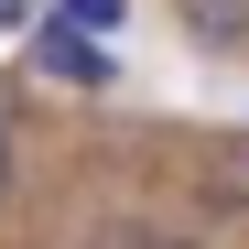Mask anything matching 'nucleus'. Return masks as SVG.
Segmentation results:
<instances>
[{
  "mask_svg": "<svg viewBox=\"0 0 249 249\" xmlns=\"http://www.w3.org/2000/svg\"><path fill=\"white\" fill-rule=\"evenodd\" d=\"M0 33H33V0H0Z\"/></svg>",
  "mask_w": 249,
  "mask_h": 249,
  "instance_id": "obj_4",
  "label": "nucleus"
},
{
  "mask_svg": "<svg viewBox=\"0 0 249 249\" xmlns=\"http://www.w3.org/2000/svg\"><path fill=\"white\" fill-rule=\"evenodd\" d=\"M217 174H228V195H238V206H249V141H238V152H228V162H217Z\"/></svg>",
  "mask_w": 249,
  "mask_h": 249,
  "instance_id": "obj_3",
  "label": "nucleus"
},
{
  "mask_svg": "<svg viewBox=\"0 0 249 249\" xmlns=\"http://www.w3.org/2000/svg\"><path fill=\"white\" fill-rule=\"evenodd\" d=\"M54 22H76V33H98V44H108V33L130 22V0H54Z\"/></svg>",
  "mask_w": 249,
  "mask_h": 249,
  "instance_id": "obj_2",
  "label": "nucleus"
},
{
  "mask_svg": "<svg viewBox=\"0 0 249 249\" xmlns=\"http://www.w3.org/2000/svg\"><path fill=\"white\" fill-rule=\"evenodd\" d=\"M0 184H11V141H0Z\"/></svg>",
  "mask_w": 249,
  "mask_h": 249,
  "instance_id": "obj_5",
  "label": "nucleus"
},
{
  "mask_svg": "<svg viewBox=\"0 0 249 249\" xmlns=\"http://www.w3.org/2000/svg\"><path fill=\"white\" fill-rule=\"evenodd\" d=\"M33 65L65 76V87H108V76H119V54L98 44V33H76V22H44V33H33Z\"/></svg>",
  "mask_w": 249,
  "mask_h": 249,
  "instance_id": "obj_1",
  "label": "nucleus"
}]
</instances>
